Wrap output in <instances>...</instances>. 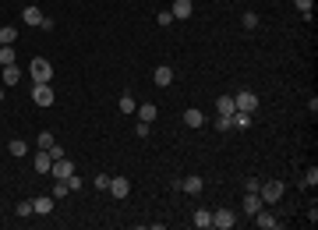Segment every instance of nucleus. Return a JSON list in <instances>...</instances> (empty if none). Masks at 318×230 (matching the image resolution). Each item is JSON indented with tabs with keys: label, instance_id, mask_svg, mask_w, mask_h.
<instances>
[{
	"label": "nucleus",
	"instance_id": "15",
	"mask_svg": "<svg viewBox=\"0 0 318 230\" xmlns=\"http://www.w3.org/2000/svg\"><path fill=\"white\" fill-rule=\"evenodd\" d=\"M135 113H138V117H142V121H145V124H152V121H156V113H159V110H156V103H142V106H138V110H135Z\"/></svg>",
	"mask_w": 318,
	"mask_h": 230
},
{
	"label": "nucleus",
	"instance_id": "27",
	"mask_svg": "<svg viewBox=\"0 0 318 230\" xmlns=\"http://www.w3.org/2000/svg\"><path fill=\"white\" fill-rule=\"evenodd\" d=\"M233 128H251V113H241V110H237V113H233Z\"/></svg>",
	"mask_w": 318,
	"mask_h": 230
},
{
	"label": "nucleus",
	"instance_id": "9",
	"mask_svg": "<svg viewBox=\"0 0 318 230\" xmlns=\"http://www.w3.org/2000/svg\"><path fill=\"white\" fill-rule=\"evenodd\" d=\"M251 220H255V227H262V230H276V216H272V213H265V206H262Z\"/></svg>",
	"mask_w": 318,
	"mask_h": 230
},
{
	"label": "nucleus",
	"instance_id": "33",
	"mask_svg": "<svg viewBox=\"0 0 318 230\" xmlns=\"http://www.w3.org/2000/svg\"><path fill=\"white\" fill-rule=\"evenodd\" d=\"M96 188L106 191V188H110V177H106V174H96Z\"/></svg>",
	"mask_w": 318,
	"mask_h": 230
},
{
	"label": "nucleus",
	"instance_id": "10",
	"mask_svg": "<svg viewBox=\"0 0 318 230\" xmlns=\"http://www.w3.org/2000/svg\"><path fill=\"white\" fill-rule=\"evenodd\" d=\"M262 206H265V202H262V195H258V191H248V199H244V213H248V216H255Z\"/></svg>",
	"mask_w": 318,
	"mask_h": 230
},
{
	"label": "nucleus",
	"instance_id": "19",
	"mask_svg": "<svg viewBox=\"0 0 318 230\" xmlns=\"http://www.w3.org/2000/svg\"><path fill=\"white\" fill-rule=\"evenodd\" d=\"M194 227L209 230V227H212V213H209V209H198V213H194Z\"/></svg>",
	"mask_w": 318,
	"mask_h": 230
},
{
	"label": "nucleus",
	"instance_id": "36",
	"mask_svg": "<svg viewBox=\"0 0 318 230\" xmlns=\"http://www.w3.org/2000/svg\"><path fill=\"white\" fill-rule=\"evenodd\" d=\"M4 96H7V92H4V85H0V103H4Z\"/></svg>",
	"mask_w": 318,
	"mask_h": 230
},
{
	"label": "nucleus",
	"instance_id": "29",
	"mask_svg": "<svg viewBox=\"0 0 318 230\" xmlns=\"http://www.w3.org/2000/svg\"><path fill=\"white\" fill-rule=\"evenodd\" d=\"M14 213H18V216H32V213H35V209H32V199H28V202H18Z\"/></svg>",
	"mask_w": 318,
	"mask_h": 230
},
{
	"label": "nucleus",
	"instance_id": "32",
	"mask_svg": "<svg viewBox=\"0 0 318 230\" xmlns=\"http://www.w3.org/2000/svg\"><path fill=\"white\" fill-rule=\"evenodd\" d=\"M304 184H308V188H315V184H318V170H315V167L304 174Z\"/></svg>",
	"mask_w": 318,
	"mask_h": 230
},
{
	"label": "nucleus",
	"instance_id": "30",
	"mask_svg": "<svg viewBox=\"0 0 318 230\" xmlns=\"http://www.w3.org/2000/svg\"><path fill=\"white\" fill-rule=\"evenodd\" d=\"M67 191H71V188H67V181H60V177H57V188H53V199H64Z\"/></svg>",
	"mask_w": 318,
	"mask_h": 230
},
{
	"label": "nucleus",
	"instance_id": "24",
	"mask_svg": "<svg viewBox=\"0 0 318 230\" xmlns=\"http://www.w3.org/2000/svg\"><path fill=\"white\" fill-rule=\"evenodd\" d=\"M14 60H18V53H14V46H0V64H4V67H7V64H14Z\"/></svg>",
	"mask_w": 318,
	"mask_h": 230
},
{
	"label": "nucleus",
	"instance_id": "1",
	"mask_svg": "<svg viewBox=\"0 0 318 230\" xmlns=\"http://www.w3.org/2000/svg\"><path fill=\"white\" fill-rule=\"evenodd\" d=\"M28 74H32V82H50L53 78V67H50L46 57H35V60H28Z\"/></svg>",
	"mask_w": 318,
	"mask_h": 230
},
{
	"label": "nucleus",
	"instance_id": "35",
	"mask_svg": "<svg viewBox=\"0 0 318 230\" xmlns=\"http://www.w3.org/2000/svg\"><path fill=\"white\" fill-rule=\"evenodd\" d=\"M156 21H159V25H170V21H173V14H170V11H159V18H156Z\"/></svg>",
	"mask_w": 318,
	"mask_h": 230
},
{
	"label": "nucleus",
	"instance_id": "26",
	"mask_svg": "<svg viewBox=\"0 0 318 230\" xmlns=\"http://www.w3.org/2000/svg\"><path fill=\"white\" fill-rule=\"evenodd\" d=\"M216 128H219V131H230V128H233V113H219V117H216Z\"/></svg>",
	"mask_w": 318,
	"mask_h": 230
},
{
	"label": "nucleus",
	"instance_id": "3",
	"mask_svg": "<svg viewBox=\"0 0 318 230\" xmlns=\"http://www.w3.org/2000/svg\"><path fill=\"white\" fill-rule=\"evenodd\" d=\"M32 99H35V106H50L53 103V85L50 82H35L32 85Z\"/></svg>",
	"mask_w": 318,
	"mask_h": 230
},
{
	"label": "nucleus",
	"instance_id": "28",
	"mask_svg": "<svg viewBox=\"0 0 318 230\" xmlns=\"http://www.w3.org/2000/svg\"><path fill=\"white\" fill-rule=\"evenodd\" d=\"M35 142H39V149H53V142H57V138H53L50 131H39V138H35Z\"/></svg>",
	"mask_w": 318,
	"mask_h": 230
},
{
	"label": "nucleus",
	"instance_id": "20",
	"mask_svg": "<svg viewBox=\"0 0 318 230\" xmlns=\"http://www.w3.org/2000/svg\"><path fill=\"white\" fill-rule=\"evenodd\" d=\"M117 106H121V113H135V110H138V103H135V96H131V92H124Z\"/></svg>",
	"mask_w": 318,
	"mask_h": 230
},
{
	"label": "nucleus",
	"instance_id": "17",
	"mask_svg": "<svg viewBox=\"0 0 318 230\" xmlns=\"http://www.w3.org/2000/svg\"><path fill=\"white\" fill-rule=\"evenodd\" d=\"M180 191H187V195H198V191H202V177H184V181H180Z\"/></svg>",
	"mask_w": 318,
	"mask_h": 230
},
{
	"label": "nucleus",
	"instance_id": "23",
	"mask_svg": "<svg viewBox=\"0 0 318 230\" xmlns=\"http://www.w3.org/2000/svg\"><path fill=\"white\" fill-rule=\"evenodd\" d=\"M297 4V11L304 14V21H311V11H315V0H294Z\"/></svg>",
	"mask_w": 318,
	"mask_h": 230
},
{
	"label": "nucleus",
	"instance_id": "12",
	"mask_svg": "<svg viewBox=\"0 0 318 230\" xmlns=\"http://www.w3.org/2000/svg\"><path fill=\"white\" fill-rule=\"evenodd\" d=\"M191 11H194V4H191V0H173V18H191Z\"/></svg>",
	"mask_w": 318,
	"mask_h": 230
},
{
	"label": "nucleus",
	"instance_id": "21",
	"mask_svg": "<svg viewBox=\"0 0 318 230\" xmlns=\"http://www.w3.org/2000/svg\"><path fill=\"white\" fill-rule=\"evenodd\" d=\"M216 110H219V113H237L233 96H219V99H216Z\"/></svg>",
	"mask_w": 318,
	"mask_h": 230
},
{
	"label": "nucleus",
	"instance_id": "6",
	"mask_svg": "<svg viewBox=\"0 0 318 230\" xmlns=\"http://www.w3.org/2000/svg\"><path fill=\"white\" fill-rule=\"evenodd\" d=\"M50 174H53V177H60V181H67V177L74 174V163H71L67 156H60V160H53V167H50Z\"/></svg>",
	"mask_w": 318,
	"mask_h": 230
},
{
	"label": "nucleus",
	"instance_id": "11",
	"mask_svg": "<svg viewBox=\"0 0 318 230\" xmlns=\"http://www.w3.org/2000/svg\"><path fill=\"white\" fill-rule=\"evenodd\" d=\"M18 78H21V67L18 64H7L4 74H0V82H4V85H18Z\"/></svg>",
	"mask_w": 318,
	"mask_h": 230
},
{
	"label": "nucleus",
	"instance_id": "31",
	"mask_svg": "<svg viewBox=\"0 0 318 230\" xmlns=\"http://www.w3.org/2000/svg\"><path fill=\"white\" fill-rule=\"evenodd\" d=\"M244 28H258V14H255V11L244 14Z\"/></svg>",
	"mask_w": 318,
	"mask_h": 230
},
{
	"label": "nucleus",
	"instance_id": "18",
	"mask_svg": "<svg viewBox=\"0 0 318 230\" xmlns=\"http://www.w3.org/2000/svg\"><path fill=\"white\" fill-rule=\"evenodd\" d=\"M32 209H35L39 216H46V213H53V195H50V199H35V202H32Z\"/></svg>",
	"mask_w": 318,
	"mask_h": 230
},
{
	"label": "nucleus",
	"instance_id": "34",
	"mask_svg": "<svg viewBox=\"0 0 318 230\" xmlns=\"http://www.w3.org/2000/svg\"><path fill=\"white\" fill-rule=\"evenodd\" d=\"M244 188H248V191H258V188H262V181H258V177H248V181H244Z\"/></svg>",
	"mask_w": 318,
	"mask_h": 230
},
{
	"label": "nucleus",
	"instance_id": "13",
	"mask_svg": "<svg viewBox=\"0 0 318 230\" xmlns=\"http://www.w3.org/2000/svg\"><path fill=\"white\" fill-rule=\"evenodd\" d=\"M152 82H156V85H163V89H166V85H170V82H173V67H156V74H152Z\"/></svg>",
	"mask_w": 318,
	"mask_h": 230
},
{
	"label": "nucleus",
	"instance_id": "8",
	"mask_svg": "<svg viewBox=\"0 0 318 230\" xmlns=\"http://www.w3.org/2000/svg\"><path fill=\"white\" fill-rule=\"evenodd\" d=\"M32 167H35L39 174H50V167H53V156H50L46 149H39V152H35V160H32Z\"/></svg>",
	"mask_w": 318,
	"mask_h": 230
},
{
	"label": "nucleus",
	"instance_id": "22",
	"mask_svg": "<svg viewBox=\"0 0 318 230\" xmlns=\"http://www.w3.org/2000/svg\"><path fill=\"white\" fill-rule=\"evenodd\" d=\"M14 39H18V28H11V25H7V28H0V46H11Z\"/></svg>",
	"mask_w": 318,
	"mask_h": 230
},
{
	"label": "nucleus",
	"instance_id": "16",
	"mask_svg": "<svg viewBox=\"0 0 318 230\" xmlns=\"http://www.w3.org/2000/svg\"><path fill=\"white\" fill-rule=\"evenodd\" d=\"M21 18H25V25H35V28H39V21H43V11H39V7H35V4H28V7H25V14H21Z\"/></svg>",
	"mask_w": 318,
	"mask_h": 230
},
{
	"label": "nucleus",
	"instance_id": "2",
	"mask_svg": "<svg viewBox=\"0 0 318 230\" xmlns=\"http://www.w3.org/2000/svg\"><path fill=\"white\" fill-rule=\"evenodd\" d=\"M258 195H262V202H283V181H265L258 188Z\"/></svg>",
	"mask_w": 318,
	"mask_h": 230
},
{
	"label": "nucleus",
	"instance_id": "7",
	"mask_svg": "<svg viewBox=\"0 0 318 230\" xmlns=\"http://www.w3.org/2000/svg\"><path fill=\"white\" fill-rule=\"evenodd\" d=\"M233 223H237V216H233L230 209H216V213H212V227H216V230H230Z\"/></svg>",
	"mask_w": 318,
	"mask_h": 230
},
{
	"label": "nucleus",
	"instance_id": "14",
	"mask_svg": "<svg viewBox=\"0 0 318 230\" xmlns=\"http://www.w3.org/2000/svg\"><path fill=\"white\" fill-rule=\"evenodd\" d=\"M184 124L187 128H202L205 124V113L202 110H184Z\"/></svg>",
	"mask_w": 318,
	"mask_h": 230
},
{
	"label": "nucleus",
	"instance_id": "25",
	"mask_svg": "<svg viewBox=\"0 0 318 230\" xmlns=\"http://www.w3.org/2000/svg\"><path fill=\"white\" fill-rule=\"evenodd\" d=\"M7 149H11V156H25V152H28V145H25L21 138H11V142H7Z\"/></svg>",
	"mask_w": 318,
	"mask_h": 230
},
{
	"label": "nucleus",
	"instance_id": "5",
	"mask_svg": "<svg viewBox=\"0 0 318 230\" xmlns=\"http://www.w3.org/2000/svg\"><path fill=\"white\" fill-rule=\"evenodd\" d=\"M106 191H110L113 199H128L131 195V181L128 177H110V188Z\"/></svg>",
	"mask_w": 318,
	"mask_h": 230
},
{
	"label": "nucleus",
	"instance_id": "4",
	"mask_svg": "<svg viewBox=\"0 0 318 230\" xmlns=\"http://www.w3.org/2000/svg\"><path fill=\"white\" fill-rule=\"evenodd\" d=\"M233 106L241 110V113H255V106H258V96L244 89V92H237V96H233Z\"/></svg>",
	"mask_w": 318,
	"mask_h": 230
}]
</instances>
